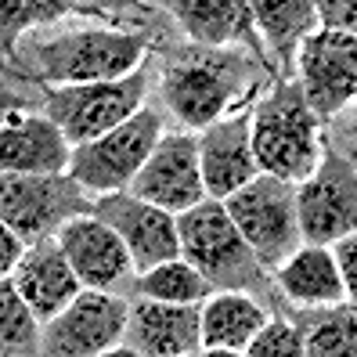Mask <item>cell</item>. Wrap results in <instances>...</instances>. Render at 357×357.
I'll list each match as a JSON object with an SVG mask.
<instances>
[{
	"instance_id": "f546056e",
	"label": "cell",
	"mask_w": 357,
	"mask_h": 357,
	"mask_svg": "<svg viewBox=\"0 0 357 357\" xmlns=\"http://www.w3.org/2000/svg\"><path fill=\"white\" fill-rule=\"evenodd\" d=\"M0 257H4V260H0V271H4V278L18 267V260L26 257V249H22V235H18L15 227H8V224H4V235H0Z\"/></svg>"
},
{
	"instance_id": "4dcf8cb0",
	"label": "cell",
	"mask_w": 357,
	"mask_h": 357,
	"mask_svg": "<svg viewBox=\"0 0 357 357\" xmlns=\"http://www.w3.org/2000/svg\"><path fill=\"white\" fill-rule=\"evenodd\" d=\"M101 4H123V0H101Z\"/></svg>"
},
{
	"instance_id": "f1b7e54d",
	"label": "cell",
	"mask_w": 357,
	"mask_h": 357,
	"mask_svg": "<svg viewBox=\"0 0 357 357\" xmlns=\"http://www.w3.org/2000/svg\"><path fill=\"white\" fill-rule=\"evenodd\" d=\"M335 260H340V271H343L347 296L357 300V231H350V235L335 242Z\"/></svg>"
},
{
	"instance_id": "484cf974",
	"label": "cell",
	"mask_w": 357,
	"mask_h": 357,
	"mask_svg": "<svg viewBox=\"0 0 357 357\" xmlns=\"http://www.w3.org/2000/svg\"><path fill=\"white\" fill-rule=\"evenodd\" d=\"M73 8V0H4V51L11 54L15 40L29 26L54 22Z\"/></svg>"
},
{
	"instance_id": "30bf717a",
	"label": "cell",
	"mask_w": 357,
	"mask_h": 357,
	"mask_svg": "<svg viewBox=\"0 0 357 357\" xmlns=\"http://www.w3.org/2000/svg\"><path fill=\"white\" fill-rule=\"evenodd\" d=\"M300 227L310 245L340 242L357 231V170L343 155H325L296 192Z\"/></svg>"
},
{
	"instance_id": "7402d4cb",
	"label": "cell",
	"mask_w": 357,
	"mask_h": 357,
	"mask_svg": "<svg viewBox=\"0 0 357 357\" xmlns=\"http://www.w3.org/2000/svg\"><path fill=\"white\" fill-rule=\"evenodd\" d=\"M249 8H253L257 29L289 69L300 40L310 36V26L318 18V0H249Z\"/></svg>"
},
{
	"instance_id": "8992f818",
	"label": "cell",
	"mask_w": 357,
	"mask_h": 357,
	"mask_svg": "<svg viewBox=\"0 0 357 357\" xmlns=\"http://www.w3.org/2000/svg\"><path fill=\"white\" fill-rule=\"evenodd\" d=\"M159 137H162L159 116L149 109H137L127 123L98 134L94 141L76 144L69 174L91 192H119L141 174V166L152 155Z\"/></svg>"
},
{
	"instance_id": "277c9868",
	"label": "cell",
	"mask_w": 357,
	"mask_h": 357,
	"mask_svg": "<svg viewBox=\"0 0 357 357\" xmlns=\"http://www.w3.org/2000/svg\"><path fill=\"white\" fill-rule=\"evenodd\" d=\"M242 76H245V61L238 54L213 51V47H192L181 51L162 73V94L166 105L188 123V127H209L224 116L242 91Z\"/></svg>"
},
{
	"instance_id": "5bb4252c",
	"label": "cell",
	"mask_w": 357,
	"mask_h": 357,
	"mask_svg": "<svg viewBox=\"0 0 357 357\" xmlns=\"http://www.w3.org/2000/svg\"><path fill=\"white\" fill-rule=\"evenodd\" d=\"M58 242L66 249L69 264L76 267V275L83 289H119L130 282V249L116 235V227H109L101 217H73L66 227L58 231Z\"/></svg>"
},
{
	"instance_id": "6da1fadb",
	"label": "cell",
	"mask_w": 357,
	"mask_h": 357,
	"mask_svg": "<svg viewBox=\"0 0 357 357\" xmlns=\"http://www.w3.org/2000/svg\"><path fill=\"white\" fill-rule=\"evenodd\" d=\"M253 152L264 174L303 184L318 170V116L296 83H285L253 112Z\"/></svg>"
},
{
	"instance_id": "ffe728a7",
	"label": "cell",
	"mask_w": 357,
	"mask_h": 357,
	"mask_svg": "<svg viewBox=\"0 0 357 357\" xmlns=\"http://www.w3.org/2000/svg\"><path fill=\"white\" fill-rule=\"evenodd\" d=\"M278 282L296 303H310V307L340 303L347 296L340 260H335V253H328L325 245L296 249V253L278 267Z\"/></svg>"
},
{
	"instance_id": "7a4b0ae2",
	"label": "cell",
	"mask_w": 357,
	"mask_h": 357,
	"mask_svg": "<svg viewBox=\"0 0 357 357\" xmlns=\"http://www.w3.org/2000/svg\"><path fill=\"white\" fill-rule=\"evenodd\" d=\"M181 253L192 260L217 289H245L260 282V260L231 220L224 199H202L199 206L177 213Z\"/></svg>"
},
{
	"instance_id": "4316f807",
	"label": "cell",
	"mask_w": 357,
	"mask_h": 357,
	"mask_svg": "<svg viewBox=\"0 0 357 357\" xmlns=\"http://www.w3.org/2000/svg\"><path fill=\"white\" fill-rule=\"evenodd\" d=\"M249 357H300L307 354L303 332L292 321H264L260 332L253 335V343L245 347Z\"/></svg>"
},
{
	"instance_id": "9c48e42d",
	"label": "cell",
	"mask_w": 357,
	"mask_h": 357,
	"mask_svg": "<svg viewBox=\"0 0 357 357\" xmlns=\"http://www.w3.org/2000/svg\"><path fill=\"white\" fill-rule=\"evenodd\" d=\"M130 307L109 289H87L47 321L40 354L54 357H91L112 350L127 335Z\"/></svg>"
},
{
	"instance_id": "44dd1931",
	"label": "cell",
	"mask_w": 357,
	"mask_h": 357,
	"mask_svg": "<svg viewBox=\"0 0 357 357\" xmlns=\"http://www.w3.org/2000/svg\"><path fill=\"white\" fill-rule=\"evenodd\" d=\"M159 4L170 11L199 44H209V47L238 40L249 29V22H253L249 0H159Z\"/></svg>"
},
{
	"instance_id": "9a60e30c",
	"label": "cell",
	"mask_w": 357,
	"mask_h": 357,
	"mask_svg": "<svg viewBox=\"0 0 357 357\" xmlns=\"http://www.w3.org/2000/svg\"><path fill=\"white\" fill-rule=\"evenodd\" d=\"M199 162L206 192L213 199L235 195L242 184L260 177V162L253 152V112L209 123L199 137Z\"/></svg>"
},
{
	"instance_id": "7c38bea8",
	"label": "cell",
	"mask_w": 357,
	"mask_h": 357,
	"mask_svg": "<svg viewBox=\"0 0 357 357\" xmlns=\"http://www.w3.org/2000/svg\"><path fill=\"white\" fill-rule=\"evenodd\" d=\"M300 76L314 116L340 112L350 98H357V33L328 26L310 33L300 51Z\"/></svg>"
},
{
	"instance_id": "4fadbf2b",
	"label": "cell",
	"mask_w": 357,
	"mask_h": 357,
	"mask_svg": "<svg viewBox=\"0 0 357 357\" xmlns=\"http://www.w3.org/2000/svg\"><path fill=\"white\" fill-rule=\"evenodd\" d=\"M134 195L149 199L170 213H184L206 199V181H202V162H199V141L170 134L159 137L152 155L144 159L141 174L130 181Z\"/></svg>"
},
{
	"instance_id": "3957f363",
	"label": "cell",
	"mask_w": 357,
	"mask_h": 357,
	"mask_svg": "<svg viewBox=\"0 0 357 357\" xmlns=\"http://www.w3.org/2000/svg\"><path fill=\"white\" fill-rule=\"evenodd\" d=\"M144 40L137 33L76 29L33 47V66L47 83H98L123 79L141 66Z\"/></svg>"
},
{
	"instance_id": "cb8c5ba5",
	"label": "cell",
	"mask_w": 357,
	"mask_h": 357,
	"mask_svg": "<svg viewBox=\"0 0 357 357\" xmlns=\"http://www.w3.org/2000/svg\"><path fill=\"white\" fill-rule=\"evenodd\" d=\"M0 340H4V354H40V314L26 303V296L15 289L11 278H4L0 289Z\"/></svg>"
},
{
	"instance_id": "603a6c76",
	"label": "cell",
	"mask_w": 357,
	"mask_h": 357,
	"mask_svg": "<svg viewBox=\"0 0 357 357\" xmlns=\"http://www.w3.org/2000/svg\"><path fill=\"white\" fill-rule=\"evenodd\" d=\"M137 296H149V300H166V303H199L209 296V289H213V282H209L202 271L192 264V260H166L152 271H141L137 278Z\"/></svg>"
},
{
	"instance_id": "8fae6325",
	"label": "cell",
	"mask_w": 357,
	"mask_h": 357,
	"mask_svg": "<svg viewBox=\"0 0 357 357\" xmlns=\"http://www.w3.org/2000/svg\"><path fill=\"white\" fill-rule=\"evenodd\" d=\"M94 217H101L109 227H116V235L127 242L130 260L137 271H152L166 260H177L181 253V227L170 209H162L141 195H119L105 192L94 202Z\"/></svg>"
},
{
	"instance_id": "d4e9b609",
	"label": "cell",
	"mask_w": 357,
	"mask_h": 357,
	"mask_svg": "<svg viewBox=\"0 0 357 357\" xmlns=\"http://www.w3.org/2000/svg\"><path fill=\"white\" fill-rule=\"evenodd\" d=\"M310 357H357V307H335L314 314V325L303 332Z\"/></svg>"
},
{
	"instance_id": "52a82bcc",
	"label": "cell",
	"mask_w": 357,
	"mask_h": 357,
	"mask_svg": "<svg viewBox=\"0 0 357 357\" xmlns=\"http://www.w3.org/2000/svg\"><path fill=\"white\" fill-rule=\"evenodd\" d=\"M0 213L22 238L44 242L73 217L94 213V202L83 199V184L73 174H4Z\"/></svg>"
},
{
	"instance_id": "83f0119b",
	"label": "cell",
	"mask_w": 357,
	"mask_h": 357,
	"mask_svg": "<svg viewBox=\"0 0 357 357\" xmlns=\"http://www.w3.org/2000/svg\"><path fill=\"white\" fill-rule=\"evenodd\" d=\"M318 18L328 29H357V0H318Z\"/></svg>"
},
{
	"instance_id": "ba28073f",
	"label": "cell",
	"mask_w": 357,
	"mask_h": 357,
	"mask_svg": "<svg viewBox=\"0 0 357 357\" xmlns=\"http://www.w3.org/2000/svg\"><path fill=\"white\" fill-rule=\"evenodd\" d=\"M144 98V73L134 69L123 79L66 83L47 91V116L58 123L73 144L94 141L98 134L127 123Z\"/></svg>"
},
{
	"instance_id": "2e32d148",
	"label": "cell",
	"mask_w": 357,
	"mask_h": 357,
	"mask_svg": "<svg viewBox=\"0 0 357 357\" xmlns=\"http://www.w3.org/2000/svg\"><path fill=\"white\" fill-rule=\"evenodd\" d=\"M127 347L149 357H184L202 350V310L195 303H166L149 300L130 307Z\"/></svg>"
},
{
	"instance_id": "d6986e66",
	"label": "cell",
	"mask_w": 357,
	"mask_h": 357,
	"mask_svg": "<svg viewBox=\"0 0 357 357\" xmlns=\"http://www.w3.org/2000/svg\"><path fill=\"white\" fill-rule=\"evenodd\" d=\"M267 321V314L245 292H220L202 307V350L217 354H245L253 335Z\"/></svg>"
},
{
	"instance_id": "5b68a950",
	"label": "cell",
	"mask_w": 357,
	"mask_h": 357,
	"mask_svg": "<svg viewBox=\"0 0 357 357\" xmlns=\"http://www.w3.org/2000/svg\"><path fill=\"white\" fill-rule=\"evenodd\" d=\"M224 206L245 235V242L253 245L260 264H285L300 249L303 227L292 181L260 174L249 184H242L235 195H227Z\"/></svg>"
},
{
	"instance_id": "e0dca14e",
	"label": "cell",
	"mask_w": 357,
	"mask_h": 357,
	"mask_svg": "<svg viewBox=\"0 0 357 357\" xmlns=\"http://www.w3.org/2000/svg\"><path fill=\"white\" fill-rule=\"evenodd\" d=\"M8 278L26 296V303L40 314V321H51L54 314H61L83 292V282L76 267L69 264L61 242H47V238L26 249V257L18 260V267Z\"/></svg>"
},
{
	"instance_id": "ac0fdd59",
	"label": "cell",
	"mask_w": 357,
	"mask_h": 357,
	"mask_svg": "<svg viewBox=\"0 0 357 357\" xmlns=\"http://www.w3.org/2000/svg\"><path fill=\"white\" fill-rule=\"evenodd\" d=\"M69 137L47 116H8L0 134L4 174H61L69 166Z\"/></svg>"
}]
</instances>
